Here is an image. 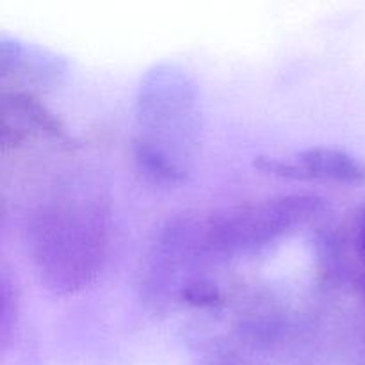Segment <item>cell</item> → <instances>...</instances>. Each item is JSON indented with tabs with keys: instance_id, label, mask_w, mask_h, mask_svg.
<instances>
[{
	"instance_id": "cell-1",
	"label": "cell",
	"mask_w": 365,
	"mask_h": 365,
	"mask_svg": "<svg viewBox=\"0 0 365 365\" xmlns=\"http://www.w3.org/2000/svg\"><path fill=\"white\" fill-rule=\"evenodd\" d=\"M305 180H331L339 184H362L365 166L348 152L330 146H314L298 155Z\"/></svg>"
},
{
	"instance_id": "cell-2",
	"label": "cell",
	"mask_w": 365,
	"mask_h": 365,
	"mask_svg": "<svg viewBox=\"0 0 365 365\" xmlns=\"http://www.w3.org/2000/svg\"><path fill=\"white\" fill-rule=\"evenodd\" d=\"M184 298L198 307L216 305L220 302V294H217L216 289H210L207 285H192L187 291H184Z\"/></svg>"
},
{
	"instance_id": "cell-3",
	"label": "cell",
	"mask_w": 365,
	"mask_h": 365,
	"mask_svg": "<svg viewBox=\"0 0 365 365\" xmlns=\"http://www.w3.org/2000/svg\"><path fill=\"white\" fill-rule=\"evenodd\" d=\"M360 245H362V252L365 255V207L362 210V232H360Z\"/></svg>"
}]
</instances>
